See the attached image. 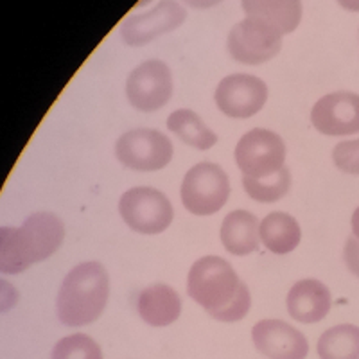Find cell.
Segmentation results:
<instances>
[{"mask_svg":"<svg viewBox=\"0 0 359 359\" xmlns=\"http://www.w3.org/2000/svg\"><path fill=\"white\" fill-rule=\"evenodd\" d=\"M187 293L217 322H239L248 314L252 297L226 259L207 255L192 264Z\"/></svg>","mask_w":359,"mask_h":359,"instance_id":"6da1fadb","label":"cell"},{"mask_svg":"<svg viewBox=\"0 0 359 359\" xmlns=\"http://www.w3.org/2000/svg\"><path fill=\"white\" fill-rule=\"evenodd\" d=\"M65 239L63 221L53 212L29 216L22 226L0 229V271L17 275L49 259Z\"/></svg>","mask_w":359,"mask_h":359,"instance_id":"7a4b0ae2","label":"cell"},{"mask_svg":"<svg viewBox=\"0 0 359 359\" xmlns=\"http://www.w3.org/2000/svg\"><path fill=\"white\" fill-rule=\"evenodd\" d=\"M110 297V278L101 262L88 261L72 268L57 291V318L67 327L94 323Z\"/></svg>","mask_w":359,"mask_h":359,"instance_id":"3957f363","label":"cell"},{"mask_svg":"<svg viewBox=\"0 0 359 359\" xmlns=\"http://www.w3.org/2000/svg\"><path fill=\"white\" fill-rule=\"evenodd\" d=\"M182 203L194 216H212L226 205L230 182L221 165L212 162L196 163L182 182Z\"/></svg>","mask_w":359,"mask_h":359,"instance_id":"277c9868","label":"cell"},{"mask_svg":"<svg viewBox=\"0 0 359 359\" xmlns=\"http://www.w3.org/2000/svg\"><path fill=\"white\" fill-rule=\"evenodd\" d=\"M118 212L133 232L156 236L169 229L175 210L169 198L153 187H133L118 201Z\"/></svg>","mask_w":359,"mask_h":359,"instance_id":"5b68a950","label":"cell"},{"mask_svg":"<svg viewBox=\"0 0 359 359\" xmlns=\"http://www.w3.org/2000/svg\"><path fill=\"white\" fill-rule=\"evenodd\" d=\"M282 36L284 34L275 25L248 17L230 29L226 49L237 63L262 65L280 53Z\"/></svg>","mask_w":359,"mask_h":359,"instance_id":"8992f818","label":"cell"},{"mask_svg":"<svg viewBox=\"0 0 359 359\" xmlns=\"http://www.w3.org/2000/svg\"><path fill=\"white\" fill-rule=\"evenodd\" d=\"M172 155L175 147L168 135L149 128L126 131L115 144L117 160L133 171H160L168 168Z\"/></svg>","mask_w":359,"mask_h":359,"instance_id":"52a82bcc","label":"cell"},{"mask_svg":"<svg viewBox=\"0 0 359 359\" xmlns=\"http://www.w3.org/2000/svg\"><path fill=\"white\" fill-rule=\"evenodd\" d=\"M236 163L243 176L264 178L286 168V144L280 135L264 128L250 130L236 146Z\"/></svg>","mask_w":359,"mask_h":359,"instance_id":"ba28073f","label":"cell"},{"mask_svg":"<svg viewBox=\"0 0 359 359\" xmlns=\"http://www.w3.org/2000/svg\"><path fill=\"white\" fill-rule=\"evenodd\" d=\"M171 69L160 60H147L131 70L126 81L128 101L140 111H156L163 108L172 97Z\"/></svg>","mask_w":359,"mask_h":359,"instance_id":"9c48e42d","label":"cell"},{"mask_svg":"<svg viewBox=\"0 0 359 359\" xmlns=\"http://www.w3.org/2000/svg\"><path fill=\"white\" fill-rule=\"evenodd\" d=\"M216 104L226 117L250 118L264 108L268 86L252 74H232L219 81L216 88Z\"/></svg>","mask_w":359,"mask_h":359,"instance_id":"30bf717a","label":"cell"},{"mask_svg":"<svg viewBox=\"0 0 359 359\" xmlns=\"http://www.w3.org/2000/svg\"><path fill=\"white\" fill-rule=\"evenodd\" d=\"M187 11L176 0H160L153 9L131 15L121 24V36L130 47H140L184 24Z\"/></svg>","mask_w":359,"mask_h":359,"instance_id":"8fae6325","label":"cell"},{"mask_svg":"<svg viewBox=\"0 0 359 359\" xmlns=\"http://www.w3.org/2000/svg\"><path fill=\"white\" fill-rule=\"evenodd\" d=\"M311 123L329 137L359 133V94L332 92L323 95L311 110Z\"/></svg>","mask_w":359,"mask_h":359,"instance_id":"7c38bea8","label":"cell"},{"mask_svg":"<svg viewBox=\"0 0 359 359\" xmlns=\"http://www.w3.org/2000/svg\"><path fill=\"white\" fill-rule=\"evenodd\" d=\"M253 345L268 359H306L309 343L302 332L282 320H261L252 329Z\"/></svg>","mask_w":359,"mask_h":359,"instance_id":"4fadbf2b","label":"cell"},{"mask_svg":"<svg viewBox=\"0 0 359 359\" xmlns=\"http://www.w3.org/2000/svg\"><path fill=\"white\" fill-rule=\"evenodd\" d=\"M287 313L300 323H316L325 318L332 307L329 287L316 278L298 280L286 298Z\"/></svg>","mask_w":359,"mask_h":359,"instance_id":"5bb4252c","label":"cell"},{"mask_svg":"<svg viewBox=\"0 0 359 359\" xmlns=\"http://www.w3.org/2000/svg\"><path fill=\"white\" fill-rule=\"evenodd\" d=\"M140 318L151 327H168L180 318L182 298L168 284H153L137 298Z\"/></svg>","mask_w":359,"mask_h":359,"instance_id":"9a60e30c","label":"cell"},{"mask_svg":"<svg viewBox=\"0 0 359 359\" xmlns=\"http://www.w3.org/2000/svg\"><path fill=\"white\" fill-rule=\"evenodd\" d=\"M261 224L248 210H233L221 224V243L232 255L243 257L259 248Z\"/></svg>","mask_w":359,"mask_h":359,"instance_id":"2e32d148","label":"cell"},{"mask_svg":"<svg viewBox=\"0 0 359 359\" xmlns=\"http://www.w3.org/2000/svg\"><path fill=\"white\" fill-rule=\"evenodd\" d=\"M248 17L275 25L282 34L293 33L302 20V0H241Z\"/></svg>","mask_w":359,"mask_h":359,"instance_id":"e0dca14e","label":"cell"},{"mask_svg":"<svg viewBox=\"0 0 359 359\" xmlns=\"http://www.w3.org/2000/svg\"><path fill=\"white\" fill-rule=\"evenodd\" d=\"M302 239L300 224L286 212H271L261 221V241L271 253H291Z\"/></svg>","mask_w":359,"mask_h":359,"instance_id":"ac0fdd59","label":"cell"},{"mask_svg":"<svg viewBox=\"0 0 359 359\" xmlns=\"http://www.w3.org/2000/svg\"><path fill=\"white\" fill-rule=\"evenodd\" d=\"M168 128L169 131L178 135L185 144L200 151H207L217 142V135L192 110L172 111L168 118Z\"/></svg>","mask_w":359,"mask_h":359,"instance_id":"d6986e66","label":"cell"},{"mask_svg":"<svg viewBox=\"0 0 359 359\" xmlns=\"http://www.w3.org/2000/svg\"><path fill=\"white\" fill-rule=\"evenodd\" d=\"M316 348L320 359H359V327L341 323L327 329Z\"/></svg>","mask_w":359,"mask_h":359,"instance_id":"ffe728a7","label":"cell"},{"mask_svg":"<svg viewBox=\"0 0 359 359\" xmlns=\"http://www.w3.org/2000/svg\"><path fill=\"white\" fill-rule=\"evenodd\" d=\"M243 187L252 200L261 203H273L282 200L291 189V172L284 168L275 175L264 176V178H250L243 176Z\"/></svg>","mask_w":359,"mask_h":359,"instance_id":"44dd1931","label":"cell"},{"mask_svg":"<svg viewBox=\"0 0 359 359\" xmlns=\"http://www.w3.org/2000/svg\"><path fill=\"white\" fill-rule=\"evenodd\" d=\"M53 359H102V351L90 336L72 334L54 345Z\"/></svg>","mask_w":359,"mask_h":359,"instance_id":"7402d4cb","label":"cell"},{"mask_svg":"<svg viewBox=\"0 0 359 359\" xmlns=\"http://www.w3.org/2000/svg\"><path fill=\"white\" fill-rule=\"evenodd\" d=\"M332 160L339 171L359 176V139L339 142L332 151Z\"/></svg>","mask_w":359,"mask_h":359,"instance_id":"603a6c76","label":"cell"},{"mask_svg":"<svg viewBox=\"0 0 359 359\" xmlns=\"http://www.w3.org/2000/svg\"><path fill=\"white\" fill-rule=\"evenodd\" d=\"M343 257H345V264H347L348 271L359 277V241L354 236H348L347 245L343 250Z\"/></svg>","mask_w":359,"mask_h":359,"instance_id":"cb8c5ba5","label":"cell"},{"mask_svg":"<svg viewBox=\"0 0 359 359\" xmlns=\"http://www.w3.org/2000/svg\"><path fill=\"white\" fill-rule=\"evenodd\" d=\"M184 2L189 6V8L208 9V8H214V6L221 4L223 0H184Z\"/></svg>","mask_w":359,"mask_h":359,"instance_id":"d4e9b609","label":"cell"},{"mask_svg":"<svg viewBox=\"0 0 359 359\" xmlns=\"http://www.w3.org/2000/svg\"><path fill=\"white\" fill-rule=\"evenodd\" d=\"M338 4L347 11L359 13V0H338Z\"/></svg>","mask_w":359,"mask_h":359,"instance_id":"484cf974","label":"cell"},{"mask_svg":"<svg viewBox=\"0 0 359 359\" xmlns=\"http://www.w3.org/2000/svg\"><path fill=\"white\" fill-rule=\"evenodd\" d=\"M352 236L359 241V207L352 214Z\"/></svg>","mask_w":359,"mask_h":359,"instance_id":"4316f807","label":"cell"}]
</instances>
